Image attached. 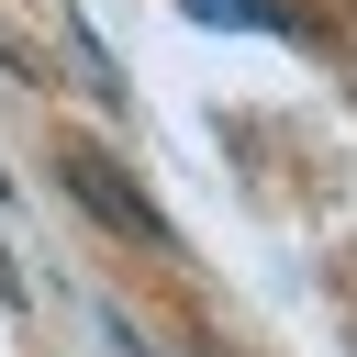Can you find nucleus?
I'll return each mask as SVG.
<instances>
[{
	"label": "nucleus",
	"mask_w": 357,
	"mask_h": 357,
	"mask_svg": "<svg viewBox=\"0 0 357 357\" xmlns=\"http://www.w3.org/2000/svg\"><path fill=\"white\" fill-rule=\"evenodd\" d=\"M190 22H257V33H290V11L279 0H178Z\"/></svg>",
	"instance_id": "obj_2"
},
{
	"label": "nucleus",
	"mask_w": 357,
	"mask_h": 357,
	"mask_svg": "<svg viewBox=\"0 0 357 357\" xmlns=\"http://www.w3.org/2000/svg\"><path fill=\"white\" fill-rule=\"evenodd\" d=\"M67 190H78V201H89L112 234H134V245H156V257H167V223H156V201H145V190H134V178H123L100 145H67Z\"/></svg>",
	"instance_id": "obj_1"
}]
</instances>
